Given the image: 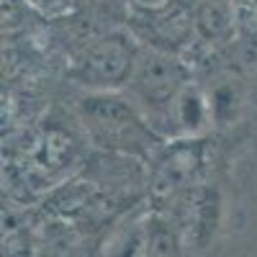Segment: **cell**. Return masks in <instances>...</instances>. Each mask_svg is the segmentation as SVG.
I'll return each instance as SVG.
<instances>
[{
	"mask_svg": "<svg viewBox=\"0 0 257 257\" xmlns=\"http://www.w3.org/2000/svg\"><path fill=\"white\" fill-rule=\"evenodd\" d=\"M75 121L93 149L134 155L147 162L165 147L126 90H82L75 98Z\"/></svg>",
	"mask_w": 257,
	"mask_h": 257,
	"instance_id": "6da1fadb",
	"label": "cell"
},
{
	"mask_svg": "<svg viewBox=\"0 0 257 257\" xmlns=\"http://www.w3.org/2000/svg\"><path fill=\"white\" fill-rule=\"evenodd\" d=\"M142 44L123 29L103 31L72 54L64 77L80 90H126Z\"/></svg>",
	"mask_w": 257,
	"mask_h": 257,
	"instance_id": "7a4b0ae2",
	"label": "cell"
},
{
	"mask_svg": "<svg viewBox=\"0 0 257 257\" xmlns=\"http://www.w3.org/2000/svg\"><path fill=\"white\" fill-rule=\"evenodd\" d=\"M190 80H196V75H193L190 64L183 59V54L142 47L132 80L126 85V93L157 132L170 105L175 103V98L183 93Z\"/></svg>",
	"mask_w": 257,
	"mask_h": 257,
	"instance_id": "3957f363",
	"label": "cell"
},
{
	"mask_svg": "<svg viewBox=\"0 0 257 257\" xmlns=\"http://www.w3.org/2000/svg\"><path fill=\"white\" fill-rule=\"evenodd\" d=\"M126 29L142 47L183 54L196 41V0L126 6Z\"/></svg>",
	"mask_w": 257,
	"mask_h": 257,
	"instance_id": "277c9868",
	"label": "cell"
},
{
	"mask_svg": "<svg viewBox=\"0 0 257 257\" xmlns=\"http://www.w3.org/2000/svg\"><path fill=\"white\" fill-rule=\"evenodd\" d=\"M103 239L105 237L85 231L72 221L39 213L36 257H100Z\"/></svg>",
	"mask_w": 257,
	"mask_h": 257,
	"instance_id": "5b68a950",
	"label": "cell"
},
{
	"mask_svg": "<svg viewBox=\"0 0 257 257\" xmlns=\"http://www.w3.org/2000/svg\"><path fill=\"white\" fill-rule=\"evenodd\" d=\"M237 39V6L229 0H196V41L226 49Z\"/></svg>",
	"mask_w": 257,
	"mask_h": 257,
	"instance_id": "8992f818",
	"label": "cell"
},
{
	"mask_svg": "<svg viewBox=\"0 0 257 257\" xmlns=\"http://www.w3.org/2000/svg\"><path fill=\"white\" fill-rule=\"evenodd\" d=\"M206 93L211 103V118L216 128L234 126L242 118L247 105H252L249 85L231 72H221V75L216 72L213 75V85H208Z\"/></svg>",
	"mask_w": 257,
	"mask_h": 257,
	"instance_id": "52a82bcc",
	"label": "cell"
},
{
	"mask_svg": "<svg viewBox=\"0 0 257 257\" xmlns=\"http://www.w3.org/2000/svg\"><path fill=\"white\" fill-rule=\"evenodd\" d=\"M147 216L149 206H137L134 213L123 216L111 226L100 244V257H144L147 252Z\"/></svg>",
	"mask_w": 257,
	"mask_h": 257,
	"instance_id": "ba28073f",
	"label": "cell"
},
{
	"mask_svg": "<svg viewBox=\"0 0 257 257\" xmlns=\"http://www.w3.org/2000/svg\"><path fill=\"white\" fill-rule=\"evenodd\" d=\"M26 3L36 16L47 21H62L72 16V11L77 8V0H26Z\"/></svg>",
	"mask_w": 257,
	"mask_h": 257,
	"instance_id": "9c48e42d",
	"label": "cell"
},
{
	"mask_svg": "<svg viewBox=\"0 0 257 257\" xmlns=\"http://www.w3.org/2000/svg\"><path fill=\"white\" fill-rule=\"evenodd\" d=\"M249 98H252V105H257V70L252 72V82H249Z\"/></svg>",
	"mask_w": 257,
	"mask_h": 257,
	"instance_id": "30bf717a",
	"label": "cell"
},
{
	"mask_svg": "<svg viewBox=\"0 0 257 257\" xmlns=\"http://www.w3.org/2000/svg\"><path fill=\"white\" fill-rule=\"evenodd\" d=\"M126 3H134V6H157V3H165V0H126Z\"/></svg>",
	"mask_w": 257,
	"mask_h": 257,
	"instance_id": "8fae6325",
	"label": "cell"
}]
</instances>
